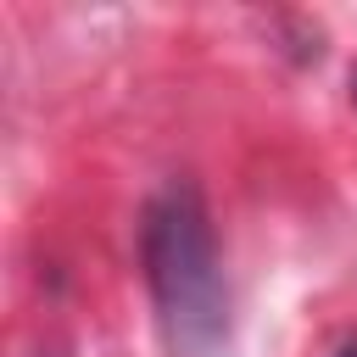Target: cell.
<instances>
[{
  "label": "cell",
  "instance_id": "obj_1",
  "mask_svg": "<svg viewBox=\"0 0 357 357\" xmlns=\"http://www.w3.org/2000/svg\"><path fill=\"white\" fill-rule=\"evenodd\" d=\"M139 257H145V284H151L167 351L218 357L229 340V284H223L218 234L195 184H167L145 206Z\"/></svg>",
  "mask_w": 357,
  "mask_h": 357
},
{
  "label": "cell",
  "instance_id": "obj_2",
  "mask_svg": "<svg viewBox=\"0 0 357 357\" xmlns=\"http://www.w3.org/2000/svg\"><path fill=\"white\" fill-rule=\"evenodd\" d=\"M335 357H357V340H346V346H340V351H335Z\"/></svg>",
  "mask_w": 357,
  "mask_h": 357
}]
</instances>
